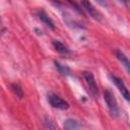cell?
<instances>
[{
    "label": "cell",
    "instance_id": "6da1fadb",
    "mask_svg": "<svg viewBox=\"0 0 130 130\" xmlns=\"http://www.w3.org/2000/svg\"><path fill=\"white\" fill-rule=\"evenodd\" d=\"M104 99H105V102H106V105L108 107V110H109V113L110 115L117 119L119 118L120 116V109H119V106H118V103H117V100L113 93V91L111 89H106L104 91Z\"/></svg>",
    "mask_w": 130,
    "mask_h": 130
},
{
    "label": "cell",
    "instance_id": "7a4b0ae2",
    "mask_svg": "<svg viewBox=\"0 0 130 130\" xmlns=\"http://www.w3.org/2000/svg\"><path fill=\"white\" fill-rule=\"evenodd\" d=\"M82 76H83V79H84V81L86 83L88 93L92 98H96L99 95V87L96 85V82H95L93 74L90 71H83L82 72Z\"/></svg>",
    "mask_w": 130,
    "mask_h": 130
},
{
    "label": "cell",
    "instance_id": "3957f363",
    "mask_svg": "<svg viewBox=\"0 0 130 130\" xmlns=\"http://www.w3.org/2000/svg\"><path fill=\"white\" fill-rule=\"evenodd\" d=\"M47 100L53 108L58 109V110L65 111V110L69 109V107H70L68 102H66L65 100H63L62 98H60L59 95H57L56 93H53V92H49L47 94Z\"/></svg>",
    "mask_w": 130,
    "mask_h": 130
},
{
    "label": "cell",
    "instance_id": "277c9868",
    "mask_svg": "<svg viewBox=\"0 0 130 130\" xmlns=\"http://www.w3.org/2000/svg\"><path fill=\"white\" fill-rule=\"evenodd\" d=\"M80 7H82L81 9L83 10V12L87 13V14H88L91 18H93L94 20L100 21V20L102 19V14H101V12L92 5L91 2H89V1H81Z\"/></svg>",
    "mask_w": 130,
    "mask_h": 130
},
{
    "label": "cell",
    "instance_id": "5b68a950",
    "mask_svg": "<svg viewBox=\"0 0 130 130\" xmlns=\"http://www.w3.org/2000/svg\"><path fill=\"white\" fill-rule=\"evenodd\" d=\"M110 78H111L112 82L117 86V88L119 89V91H120V93L122 94V96L128 102V101L130 100V94H129V90H128L126 84L124 83V81H123L121 78H119L118 76L113 75V74H110Z\"/></svg>",
    "mask_w": 130,
    "mask_h": 130
},
{
    "label": "cell",
    "instance_id": "8992f818",
    "mask_svg": "<svg viewBox=\"0 0 130 130\" xmlns=\"http://www.w3.org/2000/svg\"><path fill=\"white\" fill-rule=\"evenodd\" d=\"M37 15H38L39 19H40L47 27H49L50 29H55V28H56V26H55L54 21L52 20V18H51L44 10H38V11H37Z\"/></svg>",
    "mask_w": 130,
    "mask_h": 130
},
{
    "label": "cell",
    "instance_id": "52a82bcc",
    "mask_svg": "<svg viewBox=\"0 0 130 130\" xmlns=\"http://www.w3.org/2000/svg\"><path fill=\"white\" fill-rule=\"evenodd\" d=\"M63 128L64 130H81V124L73 118H68L64 121Z\"/></svg>",
    "mask_w": 130,
    "mask_h": 130
},
{
    "label": "cell",
    "instance_id": "ba28073f",
    "mask_svg": "<svg viewBox=\"0 0 130 130\" xmlns=\"http://www.w3.org/2000/svg\"><path fill=\"white\" fill-rule=\"evenodd\" d=\"M115 55H116L117 59L120 61V63L124 66V68L126 69V71L129 72L130 71V62H129L128 57L122 51H120V50H116L115 51Z\"/></svg>",
    "mask_w": 130,
    "mask_h": 130
},
{
    "label": "cell",
    "instance_id": "9c48e42d",
    "mask_svg": "<svg viewBox=\"0 0 130 130\" xmlns=\"http://www.w3.org/2000/svg\"><path fill=\"white\" fill-rule=\"evenodd\" d=\"M52 45H53L54 49H55L58 53H60V54H62V55H68V54H70V50H69L68 47L65 46L62 42H60V41H58V40H53Z\"/></svg>",
    "mask_w": 130,
    "mask_h": 130
},
{
    "label": "cell",
    "instance_id": "30bf717a",
    "mask_svg": "<svg viewBox=\"0 0 130 130\" xmlns=\"http://www.w3.org/2000/svg\"><path fill=\"white\" fill-rule=\"evenodd\" d=\"M54 64H55L56 69L58 70V72L61 75H63V76H69V75H71V69L68 66H66L64 64H61L58 61H54Z\"/></svg>",
    "mask_w": 130,
    "mask_h": 130
},
{
    "label": "cell",
    "instance_id": "8fae6325",
    "mask_svg": "<svg viewBox=\"0 0 130 130\" xmlns=\"http://www.w3.org/2000/svg\"><path fill=\"white\" fill-rule=\"evenodd\" d=\"M10 89L14 93V95L16 98H18L19 100H21L23 98V89L18 83H11L10 84Z\"/></svg>",
    "mask_w": 130,
    "mask_h": 130
},
{
    "label": "cell",
    "instance_id": "7c38bea8",
    "mask_svg": "<svg viewBox=\"0 0 130 130\" xmlns=\"http://www.w3.org/2000/svg\"><path fill=\"white\" fill-rule=\"evenodd\" d=\"M43 124H44V126L46 127V129H48V130H57L55 123H54L53 120H52L51 118H49V117H45V118H44Z\"/></svg>",
    "mask_w": 130,
    "mask_h": 130
},
{
    "label": "cell",
    "instance_id": "4fadbf2b",
    "mask_svg": "<svg viewBox=\"0 0 130 130\" xmlns=\"http://www.w3.org/2000/svg\"><path fill=\"white\" fill-rule=\"evenodd\" d=\"M0 22H1V19H0Z\"/></svg>",
    "mask_w": 130,
    "mask_h": 130
}]
</instances>
